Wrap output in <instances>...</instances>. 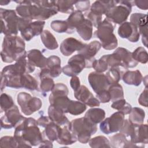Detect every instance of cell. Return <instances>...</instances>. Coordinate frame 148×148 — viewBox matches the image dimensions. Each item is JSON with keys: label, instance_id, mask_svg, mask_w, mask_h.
Instances as JSON below:
<instances>
[{"label": "cell", "instance_id": "obj_19", "mask_svg": "<svg viewBox=\"0 0 148 148\" xmlns=\"http://www.w3.org/2000/svg\"><path fill=\"white\" fill-rule=\"evenodd\" d=\"M86 45V43H83L74 38L70 37L66 38L62 42L60 45V50L64 56L68 57L76 51H79L82 50Z\"/></svg>", "mask_w": 148, "mask_h": 148}, {"label": "cell", "instance_id": "obj_28", "mask_svg": "<svg viewBox=\"0 0 148 148\" xmlns=\"http://www.w3.org/2000/svg\"><path fill=\"white\" fill-rule=\"evenodd\" d=\"M85 19L84 14L82 12L76 10H74L68 16L66 20L68 24V31L67 34H72L77 27Z\"/></svg>", "mask_w": 148, "mask_h": 148}, {"label": "cell", "instance_id": "obj_35", "mask_svg": "<svg viewBox=\"0 0 148 148\" xmlns=\"http://www.w3.org/2000/svg\"><path fill=\"white\" fill-rule=\"evenodd\" d=\"M124 70L127 71L128 69L121 66L112 67L109 69L105 75L110 84L118 83L121 80L123 73L125 72Z\"/></svg>", "mask_w": 148, "mask_h": 148}, {"label": "cell", "instance_id": "obj_14", "mask_svg": "<svg viewBox=\"0 0 148 148\" xmlns=\"http://www.w3.org/2000/svg\"><path fill=\"white\" fill-rule=\"evenodd\" d=\"M88 80L95 94L103 90H108L110 85L105 74L96 71L92 72L88 75Z\"/></svg>", "mask_w": 148, "mask_h": 148}, {"label": "cell", "instance_id": "obj_49", "mask_svg": "<svg viewBox=\"0 0 148 148\" xmlns=\"http://www.w3.org/2000/svg\"><path fill=\"white\" fill-rule=\"evenodd\" d=\"M1 147H18V144L14 136H5L0 139Z\"/></svg>", "mask_w": 148, "mask_h": 148}, {"label": "cell", "instance_id": "obj_56", "mask_svg": "<svg viewBox=\"0 0 148 148\" xmlns=\"http://www.w3.org/2000/svg\"><path fill=\"white\" fill-rule=\"evenodd\" d=\"M53 145L52 142L50 140H43V141L39 144V147H53Z\"/></svg>", "mask_w": 148, "mask_h": 148}, {"label": "cell", "instance_id": "obj_44", "mask_svg": "<svg viewBox=\"0 0 148 148\" xmlns=\"http://www.w3.org/2000/svg\"><path fill=\"white\" fill-rule=\"evenodd\" d=\"M132 57L136 62L141 64H146L148 60V54L143 47L136 48L132 53Z\"/></svg>", "mask_w": 148, "mask_h": 148}, {"label": "cell", "instance_id": "obj_8", "mask_svg": "<svg viewBox=\"0 0 148 148\" xmlns=\"http://www.w3.org/2000/svg\"><path fill=\"white\" fill-rule=\"evenodd\" d=\"M115 5V1H96L90 7V10L86 13V17L97 28L102 21V15Z\"/></svg>", "mask_w": 148, "mask_h": 148}, {"label": "cell", "instance_id": "obj_32", "mask_svg": "<svg viewBox=\"0 0 148 148\" xmlns=\"http://www.w3.org/2000/svg\"><path fill=\"white\" fill-rule=\"evenodd\" d=\"M84 117L92 123L97 125L105 119V112L101 108H92L87 111Z\"/></svg>", "mask_w": 148, "mask_h": 148}, {"label": "cell", "instance_id": "obj_10", "mask_svg": "<svg viewBox=\"0 0 148 148\" xmlns=\"http://www.w3.org/2000/svg\"><path fill=\"white\" fill-rule=\"evenodd\" d=\"M35 67L28 61L27 54L17 60L14 64L5 66L1 73L5 76L21 75L33 72Z\"/></svg>", "mask_w": 148, "mask_h": 148}, {"label": "cell", "instance_id": "obj_21", "mask_svg": "<svg viewBox=\"0 0 148 148\" xmlns=\"http://www.w3.org/2000/svg\"><path fill=\"white\" fill-rule=\"evenodd\" d=\"M113 53L118 56L124 68L128 69V68H132L137 66L138 62L132 58V52L127 49L121 47H117Z\"/></svg>", "mask_w": 148, "mask_h": 148}, {"label": "cell", "instance_id": "obj_3", "mask_svg": "<svg viewBox=\"0 0 148 148\" xmlns=\"http://www.w3.org/2000/svg\"><path fill=\"white\" fill-rule=\"evenodd\" d=\"M56 1H27V18L44 21L58 13Z\"/></svg>", "mask_w": 148, "mask_h": 148}, {"label": "cell", "instance_id": "obj_38", "mask_svg": "<svg viewBox=\"0 0 148 148\" xmlns=\"http://www.w3.org/2000/svg\"><path fill=\"white\" fill-rule=\"evenodd\" d=\"M86 109V105L82 102L71 99L67 108L66 112L72 115L77 116L83 113Z\"/></svg>", "mask_w": 148, "mask_h": 148}, {"label": "cell", "instance_id": "obj_46", "mask_svg": "<svg viewBox=\"0 0 148 148\" xmlns=\"http://www.w3.org/2000/svg\"><path fill=\"white\" fill-rule=\"evenodd\" d=\"M50 27L57 33H67L68 28L66 20H54L51 23Z\"/></svg>", "mask_w": 148, "mask_h": 148}, {"label": "cell", "instance_id": "obj_51", "mask_svg": "<svg viewBox=\"0 0 148 148\" xmlns=\"http://www.w3.org/2000/svg\"><path fill=\"white\" fill-rule=\"evenodd\" d=\"M75 5L77 10L81 12L88 10L90 8V2L89 1H76Z\"/></svg>", "mask_w": 148, "mask_h": 148}, {"label": "cell", "instance_id": "obj_12", "mask_svg": "<svg viewBox=\"0 0 148 148\" xmlns=\"http://www.w3.org/2000/svg\"><path fill=\"white\" fill-rule=\"evenodd\" d=\"M5 114L1 117V127L4 129L16 128L25 117L22 116L16 105L4 112Z\"/></svg>", "mask_w": 148, "mask_h": 148}, {"label": "cell", "instance_id": "obj_24", "mask_svg": "<svg viewBox=\"0 0 148 148\" xmlns=\"http://www.w3.org/2000/svg\"><path fill=\"white\" fill-rule=\"evenodd\" d=\"M27 57L28 61L35 67L43 68L46 67L47 58L45 57L42 52L38 49H32L27 53Z\"/></svg>", "mask_w": 148, "mask_h": 148}, {"label": "cell", "instance_id": "obj_34", "mask_svg": "<svg viewBox=\"0 0 148 148\" xmlns=\"http://www.w3.org/2000/svg\"><path fill=\"white\" fill-rule=\"evenodd\" d=\"M40 39L45 47L49 50H55L58 47L56 38L49 30H43L40 34Z\"/></svg>", "mask_w": 148, "mask_h": 148}, {"label": "cell", "instance_id": "obj_15", "mask_svg": "<svg viewBox=\"0 0 148 148\" xmlns=\"http://www.w3.org/2000/svg\"><path fill=\"white\" fill-rule=\"evenodd\" d=\"M101 44L99 41L94 40L88 44H86L82 50L78 51V53L82 54L86 60V68H92L93 62L95 60L94 56L101 49Z\"/></svg>", "mask_w": 148, "mask_h": 148}, {"label": "cell", "instance_id": "obj_57", "mask_svg": "<svg viewBox=\"0 0 148 148\" xmlns=\"http://www.w3.org/2000/svg\"><path fill=\"white\" fill-rule=\"evenodd\" d=\"M1 91H2L4 88L6 87V79L5 76H4L2 73H1Z\"/></svg>", "mask_w": 148, "mask_h": 148}, {"label": "cell", "instance_id": "obj_52", "mask_svg": "<svg viewBox=\"0 0 148 148\" xmlns=\"http://www.w3.org/2000/svg\"><path fill=\"white\" fill-rule=\"evenodd\" d=\"M147 92L148 89L147 87H146L143 92L140 94L138 98V103L146 108L147 107Z\"/></svg>", "mask_w": 148, "mask_h": 148}, {"label": "cell", "instance_id": "obj_26", "mask_svg": "<svg viewBox=\"0 0 148 148\" xmlns=\"http://www.w3.org/2000/svg\"><path fill=\"white\" fill-rule=\"evenodd\" d=\"M40 84L39 88L43 92L51 91L55 83L51 77L50 76L47 69L45 67L42 68L39 73Z\"/></svg>", "mask_w": 148, "mask_h": 148}, {"label": "cell", "instance_id": "obj_55", "mask_svg": "<svg viewBox=\"0 0 148 148\" xmlns=\"http://www.w3.org/2000/svg\"><path fill=\"white\" fill-rule=\"evenodd\" d=\"M133 2L134 5L136 6L138 8L142 10H146L148 8V1L147 0H145V1L136 0V1H134Z\"/></svg>", "mask_w": 148, "mask_h": 148}, {"label": "cell", "instance_id": "obj_13", "mask_svg": "<svg viewBox=\"0 0 148 148\" xmlns=\"http://www.w3.org/2000/svg\"><path fill=\"white\" fill-rule=\"evenodd\" d=\"M86 67V61L84 57L78 53L68 60V64L62 68V72L68 76L73 77L80 73Z\"/></svg>", "mask_w": 148, "mask_h": 148}, {"label": "cell", "instance_id": "obj_59", "mask_svg": "<svg viewBox=\"0 0 148 148\" xmlns=\"http://www.w3.org/2000/svg\"><path fill=\"white\" fill-rule=\"evenodd\" d=\"M147 76H146L145 77H143V79L145 80V82H143V83H145V84L146 87H147Z\"/></svg>", "mask_w": 148, "mask_h": 148}, {"label": "cell", "instance_id": "obj_6", "mask_svg": "<svg viewBox=\"0 0 148 148\" xmlns=\"http://www.w3.org/2000/svg\"><path fill=\"white\" fill-rule=\"evenodd\" d=\"M134 5L131 1H115V5L105 13L106 18L111 23L121 24L127 20Z\"/></svg>", "mask_w": 148, "mask_h": 148}, {"label": "cell", "instance_id": "obj_18", "mask_svg": "<svg viewBox=\"0 0 148 148\" xmlns=\"http://www.w3.org/2000/svg\"><path fill=\"white\" fill-rule=\"evenodd\" d=\"M130 23L137 27L142 35V43L147 42V15L141 13H135L130 16Z\"/></svg>", "mask_w": 148, "mask_h": 148}, {"label": "cell", "instance_id": "obj_48", "mask_svg": "<svg viewBox=\"0 0 148 148\" xmlns=\"http://www.w3.org/2000/svg\"><path fill=\"white\" fill-rule=\"evenodd\" d=\"M92 68L96 72L99 73H103L109 69L108 65L103 56L98 60L95 59L93 62Z\"/></svg>", "mask_w": 148, "mask_h": 148}, {"label": "cell", "instance_id": "obj_5", "mask_svg": "<svg viewBox=\"0 0 148 148\" xmlns=\"http://www.w3.org/2000/svg\"><path fill=\"white\" fill-rule=\"evenodd\" d=\"M95 35L100 41L102 47L107 50L116 49L118 45V40L113 34L114 26L108 19H104L97 27Z\"/></svg>", "mask_w": 148, "mask_h": 148}, {"label": "cell", "instance_id": "obj_20", "mask_svg": "<svg viewBox=\"0 0 148 148\" xmlns=\"http://www.w3.org/2000/svg\"><path fill=\"white\" fill-rule=\"evenodd\" d=\"M45 21H35L31 22L24 29L20 32L21 35L25 40L29 41L35 36L40 35L43 31Z\"/></svg>", "mask_w": 148, "mask_h": 148}, {"label": "cell", "instance_id": "obj_54", "mask_svg": "<svg viewBox=\"0 0 148 148\" xmlns=\"http://www.w3.org/2000/svg\"><path fill=\"white\" fill-rule=\"evenodd\" d=\"M37 124L38 125L45 128L50 123H51L52 121L50 120V119L47 116H41L37 120Z\"/></svg>", "mask_w": 148, "mask_h": 148}, {"label": "cell", "instance_id": "obj_47", "mask_svg": "<svg viewBox=\"0 0 148 148\" xmlns=\"http://www.w3.org/2000/svg\"><path fill=\"white\" fill-rule=\"evenodd\" d=\"M68 93L69 90L67 86L64 83H58L55 84L50 94L53 96H68Z\"/></svg>", "mask_w": 148, "mask_h": 148}, {"label": "cell", "instance_id": "obj_22", "mask_svg": "<svg viewBox=\"0 0 148 148\" xmlns=\"http://www.w3.org/2000/svg\"><path fill=\"white\" fill-rule=\"evenodd\" d=\"M48 116L53 122L60 126L69 125L70 123L62 110L51 105L48 108Z\"/></svg>", "mask_w": 148, "mask_h": 148}, {"label": "cell", "instance_id": "obj_45", "mask_svg": "<svg viewBox=\"0 0 148 148\" xmlns=\"http://www.w3.org/2000/svg\"><path fill=\"white\" fill-rule=\"evenodd\" d=\"M1 113L5 112L11 108H12L14 105V102L9 95L6 94V93H2L1 95Z\"/></svg>", "mask_w": 148, "mask_h": 148}, {"label": "cell", "instance_id": "obj_2", "mask_svg": "<svg viewBox=\"0 0 148 148\" xmlns=\"http://www.w3.org/2000/svg\"><path fill=\"white\" fill-rule=\"evenodd\" d=\"M25 44L23 38L17 35L5 36L3 38L1 57L5 63L16 61L27 54Z\"/></svg>", "mask_w": 148, "mask_h": 148}, {"label": "cell", "instance_id": "obj_31", "mask_svg": "<svg viewBox=\"0 0 148 148\" xmlns=\"http://www.w3.org/2000/svg\"><path fill=\"white\" fill-rule=\"evenodd\" d=\"M76 136L71 131L68 125H64L61 128V133L57 142L60 145H70L77 141Z\"/></svg>", "mask_w": 148, "mask_h": 148}, {"label": "cell", "instance_id": "obj_40", "mask_svg": "<svg viewBox=\"0 0 148 148\" xmlns=\"http://www.w3.org/2000/svg\"><path fill=\"white\" fill-rule=\"evenodd\" d=\"M76 1H67L59 0L56 1V4L58 12L64 13H71L74 11L73 5L75 4Z\"/></svg>", "mask_w": 148, "mask_h": 148}, {"label": "cell", "instance_id": "obj_25", "mask_svg": "<svg viewBox=\"0 0 148 148\" xmlns=\"http://www.w3.org/2000/svg\"><path fill=\"white\" fill-rule=\"evenodd\" d=\"M110 143L112 147L125 148V147H139L137 145L132 143L124 134L117 133L110 137Z\"/></svg>", "mask_w": 148, "mask_h": 148}, {"label": "cell", "instance_id": "obj_39", "mask_svg": "<svg viewBox=\"0 0 148 148\" xmlns=\"http://www.w3.org/2000/svg\"><path fill=\"white\" fill-rule=\"evenodd\" d=\"M111 101L113 102L124 98V91L123 87L118 83L111 84L108 88Z\"/></svg>", "mask_w": 148, "mask_h": 148}, {"label": "cell", "instance_id": "obj_1", "mask_svg": "<svg viewBox=\"0 0 148 148\" xmlns=\"http://www.w3.org/2000/svg\"><path fill=\"white\" fill-rule=\"evenodd\" d=\"M37 121L32 117L25 119L15 128L14 138L18 147H31L39 145L43 141L42 134Z\"/></svg>", "mask_w": 148, "mask_h": 148}, {"label": "cell", "instance_id": "obj_23", "mask_svg": "<svg viewBox=\"0 0 148 148\" xmlns=\"http://www.w3.org/2000/svg\"><path fill=\"white\" fill-rule=\"evenodd\" d=\"M131 142L137 145L139 147H144V145L148 143L147 124H141L136 125L135 135L131 140Z\"/></svg>", "mask_w": 148, "mask_h": 148}, {"label": "cell", "instance_id": "obj_36", "mask_svg": "<svg viewBox=\"0 0 148 148\" xmlns=\"http://www.w3.org/2000/svg\"><path fill=\"white\" fill-rule=\"evenodd\" d=\"M20 84L21 88L28 90H39V84L35 77L29 74H24L21 76Z\"/></svg>", "mask_w": 148, "mask_h": 148}, {"label": "cell", "instance_id": "obj_37", "mask_svg": "<svg viewBox=\"0 0 148 148\" xmlns=\"http://www.w3.org/2000/svg\"><path fill=\"white\" fill-rule=\"evenodd\" d=\"M129 114V121L135 124L140 125L143 123L145 118V111L138 107H134L131 109Z\"/></svg>", "mask_w": 148, "mask_h": 148}, {"label": "cell", "instance_id": "obj_7", "mask_svg": "<svg viewBox=\"0 0 148 148\" xmlns=\"http://www.w3.org/2000/svg\"><path fill=\"white\" fill-rule=\"evenodd\" d=\"M1 21V32L5 36L17 35L18 34V16L14 10L0 9Z\"/></svg>", "mask_w": 148, "mask_h": 148}, {"label": "cell", "instance_id": "obj_41", "mask_svg": "<svg viewBox=\"0 0 148 148\" xmlns=\"http://www.w3.org/2000/svg\"><path fill=\"white\" fill-rule=\"evenodd\" d=\"M136 125L131 123L129 120L125 119L124 121L123 126L120 130V132L124 134L131 142L135 135Z\"/></svg>", "mask_w": 148, "mask_h": 148}, {"label": "cell", "instance_id": "obj_58", "mask_svg": "<svg viewBox=\"0 0 148 148\" xmlns=\"http://www.w3.org/2000/svg\"><path fill=\"white\" fill-rule=\"evenodd\" d=\"M10 2V1H4L2 0L0 1V4H1V5H7Z\"/></svg>", "mask_w": 148, "mask_h": 148}, {"label": "cell", "instance_id": "obj_53", "mask_svg": "<svg viewBox=\"0 0 148 148\" xmlns=\"http://www.w3.org/2000/svg\"><path fill=\"white\" fill-rule=\"evenodd\" d=\"M70 85L74 92L76 91L81 86L79 78L77 76L72 77L70 80Z\"/></svg>", "mask_w": 148, "mask_h": 148}, {"label": "cell", "instance_id": "obj_17", "mask_svg": "<svg viewBox=\"0 0 148 148\" xmlns=\"http://www.w3.org/2000/svg\"><path fill=\"white\" fill-rule=\"evenodd\" d=\"M74 96L77 101L90 107L93 108L100 105L98 99L94 97V95L84 85H81L80 88L74 92Z\"/></svg>", "mask_w": 148, "mask_h": 148}, {"label": "cell", "instance_id": "obj_43", "mask_svg": "<svg viewBox=\"0 0 148 148\" xmlns=\"http://www.w3.org/2000/svg\"><path fill=\"white\" fill-rule=\"evenodd\" d=\"M91 147H110V141L104 136H98L91 138L88 142Z\"/></svg>", "mask_w": 148, "mask_h": 148}, {"label": "cell", "instance_id": "obj_9", "mask_svg": "<svg viewBox=\"0 0 148 148\" xmlns=\"http://www.w3.org/2000/svg\"><path fill=\"white\" fill-rule=\"evenodd\" d=\"M17 101L22 113L26 116L31 115L39 110L42 106V102L40 98L32 97L31 94L25 92H21L18 94Z\"/></svg>", "mask_w": 148, "mask_h": 148}, {"label": "cell", "instance_id": "obj_30", "mask_svg": "<svg viewBox=\"0 0 148 148\" xmlns=\"http://www.w3.org/2000/svg\"><path fill=\"white\" fill-rule=\"evenodd\" d=\"M93 25L87 18H85L76 28L77 34L84 40H89L92 36Z\"/></svg>", "mask_w": 148, "mask_h": 148}, {"label": "cell", "instance_id": "obj_27", "mask_svg": "<svg viewBox=\"0 0 148 148\" xmlns=\"http://www.w3.org/2000/svg\"><path fill=\"white\" fill-rule=\"evenodd\" d=\"M46 68L51 77H57L60 75L62 72L61 67V59L57 56H51L47 59Z\"/></svg>", "mask_w": 148, "mask_h": 148}, {"label": "cell", "instance_id": "obj_16", "mask_svg": "<svg viewBox=\"0 0 148 148\" xmlns=\"http://www.w3.org/2000/svg\"><path fill=\"white\" fill-rule=\"evenodd\" d=\"M118 34L121 38L127 39L133 43L137 42L140 37L137 27L128 21L120 24L118 29Z\"/></svg>", "mask_w": 148, "mask_h": 148}, {"label": "cell", "instance_id": "obj_11", "mask_svg": "<svg viewBox=\"0 0 148 148\" xmlns=\"http://www.w3.org/2000/svg\"><path fill=\"white\" fill-rule=\"evenodd\" d=\"M124 121V114L117 112L100 123V130L105 134H110L120 131Z\"/></svg>", "mask_w": 148, "mask_h": 148}, {"label": "cell", "instance_id": "obj_33", "mask_svg": "<svg viewBox=\"0 0 148 148\" xmlns=\"http://www.w3.org/2000/svg\"><path fill=\"white\" fill-rule=\"evenodd\" d=\"M61 128L60 125L51 121L45 128L43 134L50 141H57L60 136Z\"/></svg>", "mask_w": 148, "mask_h": 148}, {"label": "cell", "instance_id": "obj_4", "mask_svg": "<svg viewBox=\"0 0 148 148\" xmlns=\"http://www.w3.org/2000/svg\"><path fill=\"white\" fill-rule=\"evenodd\" d=\"M68 128L76 136L77 140L83 144L88 143L91 135L97 131V125L90 122L85 117L72 120Z\"/></svg>", "mask_w": 148, "mask_h": 148}, {"label": "cell", "instance_id": "obj_50", "mask_svg": "<svg viewBox=\"0 0 148 148\" xmlns=\"http://www.w3.org/2000/svg\"><path fill=\"white\" fill-rule=\"evenodd\" d=\"M96 97L98 99L100 103H108L111 100L110 96L108 90H103L96 94Z\"/></svg>", "mask_w": 148, "mask_h": 148}, {"label": "cell", "instance_id": "obj_42", "mask_svg": "<svg viewBox=\"0 0 148 148\" xmlns=\"http://www.w3.org/2000/svg\"><path fill=\"white\" fill-rule=\"evenodd\" d=\"M111 107L119 112L123 113L124 115L128 114L132 109L131 105L124 98L115 101L111 105Z\"/></svg>", "mask_w": 148, "mask_h": 148}, {"label": "cell", "instance_id": "obj_29", "mask_svg": "<svg viewBox=\"0 0 148 148\" xmlns=\"http://www.w3.org/2000/svg\"><path fill=\"white\" fill-rule=\"evenodd\" d=\"M121 78L125 84L135 86H139L143 81V76L139 70H127L123 73Z\"/></svg>", "mask_w": 148, "mask_h": 148}]
</instances>
